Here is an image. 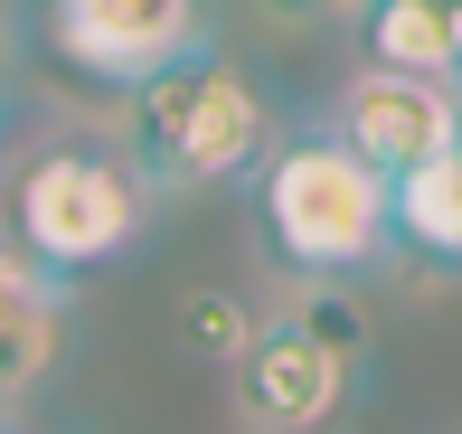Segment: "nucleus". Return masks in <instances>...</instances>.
Segmentation results:
<instances>
[{"label":"nucleus","instance_id":"nucleus-8","mask_svg":"<svg viewBox=\"0 0 462 434\" xmlns=\"http://www.w3.org/2000/svg\"><path fill=\"white\" fill-rule=\"evenodd\" d=\"M359 48L368 67H396V76H434V86H462L453 67V10L444 0H359Z\"/></svg>","mask_w":462,"mask_h":434},{"label":"nucleus","instance_id":"nucleus-12","mask_svg":"<svg viewBox=\"0 0 462 434\" xmlns=\"http://www.w3.org/2000/svg\"><path fill=\"white\" fill-rule=\"evenodd\" d=\"M444 10H453V67H462V0H444Z\"/></svg>","mask_w":462,"mask_h":434},{"label":"nucleus","instance_id":"nucleus-10","mask_svg":"<svg viewBox=\"0 0 462 434\" xmlns=\"http://www.w3.org/2000/svg\"><path fill=\"white\" fill-rule=\"evenodd\" d=\"M245 330H255V321H245L236 293H189V302H180V340L199 349V359H236Z\"/></svg>","mask_w":462,"mask_h":434},{"label":"nucleus","instance_id":"nucleus-1","mask_svg":"<svg viewBox=\"0 0 462 434\" xmlns=\"http://www.w3.org/2000/svg\"><path fill=\"white\" fill-rule=\"evenodd\" d=\"M133 114H123V152L142 161L152 189H217L245 180L274 152V105L264 86L217 48H180L152 76H133Z\"/></svg>","mask_w":462,"mask_h":434},{"label":"nucleus","instance_id":"nucleus-7","mask_svg":"<svg viewBox=\"0 0 462 434\" xmlns=\"http://www.w3.org/2000/svg\"><path fill=\"white\" fill-rule=\"evenodd\" d=\"M57 349H67V274H48L0 236V406L29 397L57 368Z\"/></svg>","mask_w":462,"mask_h":434},{"label":"nucleus","instance_id":"nucleus-6","mask_svg":"<svg viewBox=\"0 0 462 434\" xmlns=\"http://www.w3.org/2000/svg\"><path fill=\"white\" fill-rule=\"evenodd\" d=\"M330 133L368 161V171H415L462 133V86H434V76H396V67H359L340 95V123Z\"/></svg>","mask_w":462,"mask_h":434},{"label":"nucleus","instance_id":"nucleus-5","mask_svg":"<svg viewBox=\"0 0 462 434\" xmlns=\"http://www.w3.org/2000/svg\"><path fill=\"white\" fill-rule=\"evenodd\" d=\"M48 38L95 86H133L161 57L199 48V0H48Z\"/></svg>","mask_w":462,"mask_h":434},{"label":"nucleus","instance_id":"nucleus-2","mask_svg":"<svg viewBox=\"0 0 462 434\" xmlns=\"http://www.w3.org/2000/svg\"><path fill=\"white\" fill-rule=\"evenodd\" d=\"M245 180H255V236H264V255H274L283 274H302V283L368 274V264L396 245L387 171H368L340 133L274 142Z\"/></svg>","mask_w":462,"mask_h":434},{"label":"nucleus","instance_id":"nucleus-11","mask_svg":"<svg viewBox=\"0 0 462 434\" xmlns=\"http://www.w3.org/2000/svg\"><path fill=\"white\" fill-rule=\"evenodd\" d=\"M264 10H274V19H292V29H340L359 0H264Z\"/></svg>","mask_w":462,"mask_h":434},{"label":"nucleus","instance_id":"nucleus-4","mask_svg":"<svg viewBox=\"0 0 462 434\" xmlns=\"http://www.w3.org/2000/svg\"><path fill=\"white\" fill-rule=\"evenodd\" d=\"M236 406L255 434H321L359 378V321L349 312H274L236 340Z\"/></svg>","mask_w":462,"mask_h":434},{"label":"nucleus","instance_id":"nucleus-14","mask_svg":"<svg viewBox=\"0 0 462 434\" xmlns=\"http://www.w3.org/2000/svg\"><path fill=\"white\" fill-rule=\"evenodd\" d=\"M0 434H29V425H10V416H0Z\"/></svg>","mask_w":462,"mask_h":434},{"label":"nucleus","instance_id":"nucleus-9","mask_svg":"<svg viewBox=\"0 0 462 434\" xmlns=\"http://www.w3.org/2000/svg\"><path fill=\"white\" fill-rule=\"evenodd\" d=\"M387 217H396V245H425V255L462 264V133L434 161L387 180Z\"/></svg>","mask_w":462,"mask_h":434},{"label":"nucleus","instance_id":"nucleus-13","mask_svg":"<svg viewBox=\"0 0 462 434\" xmlns=\"http://www.w3.org/2000/svg\"><path fill=\"white\" fill-rule=\"evenodd\" d=\"M0 57H10V10H0Z\"/></svg>","mask_w":462,"mask_h":434},{"label":"nucleus","instance_id":"nucleus-3","mask_svg":"<svg viewBox=\"0 0 462 434\" xmlns=\"http://www.w3.org/2000/svg\"><path fill=\"white\" fill-rule=\"evenodd\" d=\"M142 217H152V180H142V161L123 142L57 133L29 161H10V180H0V236L19 255H38L48 274L114 264L142 236Z\"/></svg>","mask_w":462,"mask_h":434}]
</instances>
